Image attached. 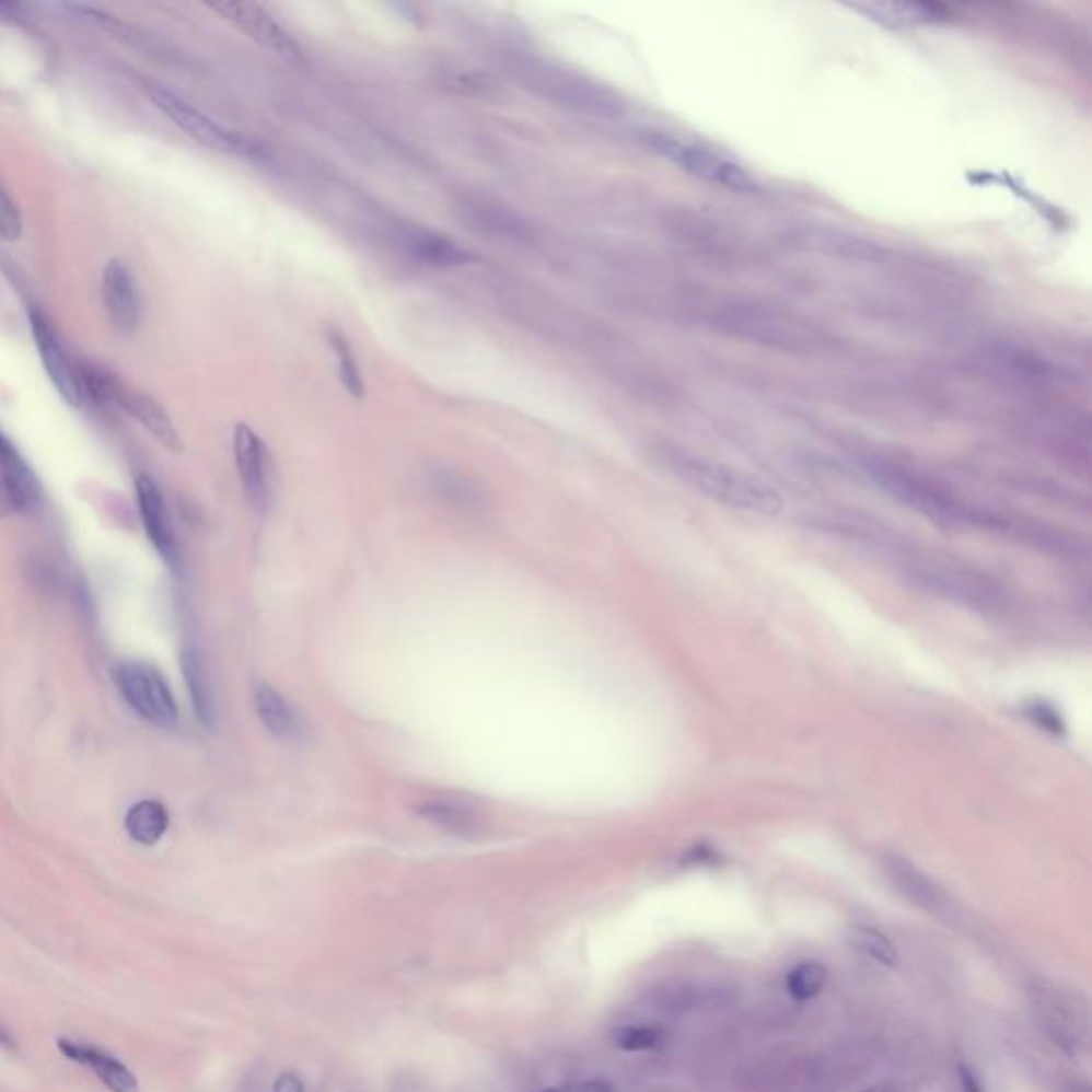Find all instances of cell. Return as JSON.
Returning a JSON list of instances; mask_svg holds the SVG:
<instances>
[{
    "instance_id": "obj_1",
    "label": "cell",
    "mask_w": 1092,
    "mask_h": 1092,
    "mask_svg": "<svg viewBox=\"0 0 1092 1092\" xmlns=\"http://www.w3.org/2000/svg\"><path fill=\"white\" fill-rule=\"evenodd\" d=\"M664 465L681 483L715 502L759 514L781 510V496L766 480L728 463L685 451H669L664 453Z\"/></svg>"
},
{
    "instance_id": "obj_2",
    "label": "cell",
    "mask_w": 1092,
    "mask_h": 1092,
    "mask_svg": "<svg viewBox=\"0 0 1092 1092\" xmlns=\"http://www.w3.org/2000/svg\"><path fill=\"white\" fill-rule=\"evenodd\" d=\"M860 469L864 476L878 485L883 493H887L892 500L909 506L925 514L928 519L945 525H988L986 516L956 498L952 491L941 487L939 483L926 478L922 474L901 465V463L890 462V460H878V457H864L860 460Z\"/></svg>"
},
{
    "instance_id": "obj_3",
    "label": "cell",
    "mask_w": 1092,
    "mask_h": 1092,
    "mask_svg": "<svg viewBox=\"0 0 1092 1092\" xmlns=\"http://www.w3.org/2000/svg\"><path fill=\"white\" fill-rule=\"evenodd\" d=\"M642 139L653 152H658V156L671 161L674 167L700 182L743 195L754 193L757 188L754 175L739 161L725 156L723 152L702 141L687 139L669 130H647Z\"/></svg>"
},
{
    "instance_id": "obj_4",
    "label": "cell",
    "mask_w": 1092,
    "mask_h": 1092,
    "mask_svg": "<svg viewBox=\"0 0 1092 1092\" xmlns=\"http://www.w3.org/2000/svg\"><path fill=\"white\" fill-rule=\"evenodd\" d=\"M82 374V386L84 395H90L92 399L101 404H112L120 408L135 422H139L152 438H156L165 449L179 453L184 449L182 435L173 420L165 413V408L148 397L141 391H135L128 386L127 382L116 379L114 374H107L105 370L98 368H85Z\"/></svg>"
},
{
    "instance_id": "obj_5",
    "label": "cell",
    "mask_w": 1092,
    "mask_h": 1092,
    "mask_svg": "<svg viewBox=\"0 0 1092 1092\" xmlns=\"http://www.w3.org/2000/svg\"><path fill=\"white\" fill-rule=\"evenodd\" d=\"M146 92H148L152 105L161 114H165L175 127L184 130L188 137H193L201 146L211 148L216 152L233 154V156L253 154L254 143L251 139H246L242 132L213 120L206 112H201L199 107H195L193 103L182 98L179 94L156 84L146 85Z\"/></svg>"
},
{
    "instance_id": "obj_6",
    "label": "cell",
    "mask_w": 1092,
    "mask_h": 1092,
    "mask_svg": "<svg viewBox=\"0 0 1092 1092\" xmlns=\"http://www.w3.org/2000/svg\"><path fill=\"white\" fill-rule=\"evenodd\" d=\"M719 323L734 336L750 337L781 348L802 350L817 341L815 332L800 318L764 305H728L719 314Z\"/></svg>"
},
{
    "instance_id": "obj_7",
    "label": "cell",
    "mask_w": 1092,
    "mask_h": 1092,
    "mask_svg": "<svg viewBox=\"0 0 1092 1092\" xmlns=\"http://www.w3.org/2000/svg\"><path fill=\"white\" fill-rule=\"evenodd\" d=\"M116 685L128 707L152 725L171 728L177 721V705L167 681L156 669L141 662H123L114 671Z\"/></svg>"
},
{
    "instance_id": "obj_8",
    "label": "cell",
    "mask_w": 1092,
    "mask_h": 1092,
    "mask_svg": "<svg viewBox=\"0 0 1092 1092\" xmlns=\"http://www.w3.org/2000/svg\"><path fill=\"white\" fill-rule=\"evenodd\" d=\"M911 581L932 595L945 597L954 604H963L968 608L990 611L1001 602V593L988 579L975 574L965 568L930 561L918 564L909 570Z\"/></svg>"
},
{
    "instance_id": "obj_9",
    "label": "cell",
    "mask_w": 1092,
    "mask_h": 1092,
    "mask_svg": "<svg viewBox=\"0 0 1092 1092\" xmlns=\"http://www.w3.org/2000/svg\"><path fill=\"white\" fill-rule=\"evenodd\" d=\"M235 463L244 493L258 514H265L274 493V463L267 444L248 425H237L233 433Z\"/></svg>"
},
{
    "instance_id": "obj_10",
    "label": "cell",
    "mask_w": 1092,
    "mask_h": 1092,
    "mask_svg": "<svg viewBox=\"0 0 1092 1092\" xmlns=\"http://www.w3.org/2000/svg\"><path fill=\"white\" fill-rule=\"evenodd\" d=\"M216 13L235 24L253 42L287 58H301V45L293 35L260 4L254 2H216Z\"/></svg>"
},
{
    "instance_id": "obj_11",
    "label": "cell",
    "mask_w": 1092,
    "mask_h": 1092,
    "mask_svg": "<svg viewBox=\"0 0 1092 1092\" xmlns=\"http://www.w3.org/2000/svg\"><path fill=\"white\" fill-rule=\"evenodd\" d=\"M31 325H33V337H35L37 350L42 355L43 368L51 380V384L56 386V391L62 395L65 402H69L71 406H82V402H84L82 374L73 368V363L67 355V350L62 348L54 327L39 312L31 314Z\"/></svg>"
},
{
    "instance_id": "obj_12",
    "label": "cell",
    "mask_w": 1092,
    "mask_h": 1092,
    "mask_svg": "<svg viewBox=\"0 0 1092 1092\" xmlns=\"http://www.w3.org/2000/svg\"><path fill=\"white\" fill-rule=\"evenodd\" d=\"M135 489L150 543L161 553V557L167 561L171 570H179V548L169 519L167 504L159 485L150 476L141 474L135 483Z\"/></svg>"
},
{
    "instance_id": "obj_13",
    "label": "cell",
    "mask_w": 1092,
    "mask_h": 1092,
    "mask_svg": "<svg viewBox=\"0 0 1092 1092\" xmlns=\"http://www.w3.org/2000/svg\"><path fill=\"white\" fill-rule=\"evenodd\" d=\"M103 301L112 323L130 334L139 323V293L132 271L118 258L109 260L103 271Z\"/></svg>"
},
{
    "instance_id": "obj_14",
    "label": "cell",
    "mask_w": 1092,
    "mask_h": 1092,
    "mask_svg": "<svg viewBox=\"0 0 1092 1092\" xmlns=\"http://www.w3.org/2000/svg\"><path fill=\"white\" fill-rule=\"evenodd\" d=\"M885 873L892 878L894 885L909 901H914L918 907H922L932 916L943 918V920L954 916V905L948 898V894L932 880H928L925 873L920 869H916L911 862L890 856V858H885Z\"/></svg>"
},
{
    "instance_id": "obj_15",
    "label": "cell",
    "mask_w": 1092,
    "mask_h": 1092,
    "mask_svg": "<svg viewBox=\"0 0 1092 1092\" xmlns=\"http://www.w3.org/2000/svg\"><path fill=\"white\" fill-rule=\"evenodd\" d=\"M56 1046L69 1060L88 1067L109 1091L139 1092V1082L132 1076V1071L109 1052L73 1039H58Z\"/></svg>"
},
{
    "instance_id": "obj_16",
    "label": "cell",
    "mask_w": 1092,
    "mask_h": 1092,
    "mask_svg": "<svg viewBox=\"0 0 1092 1092\" xmlns=\"http://www.w3.org/2000/svg\"><path fill=\"white\" fill-rule=\"evenodd\" d=\"M856 11L864 13L869 20L880 22L883 26L892 28H909V26H920L930 24L941 18V7L926 4V2H856L851 4Z\"/></svg>"
},
{
    "instance_id": "obj_17",
    "label": "cell",
    "mask_w": 1092,
    "mask_h": 1092,
    "mask_svg": "<svg viewBox=\"0 0 1092 1092\" xmlns=\"http://www.w3.org/2000/svg\"><path fill=\"white\" fill-rule=\"evenodd\" d=\"M182 673L193 700L195 715L204 725L211 728L216 723V698L204 653L193 644H186L182 651Z\"/></svg>"
},
{
    "instance_id": "obj_18",
    "label": "cell",
    "mask_w": 1092,
    "mask_h": 1092,
    "mask_svg": "<svg viewBox=\"0 0 1092 1092\" xmlns=\"http://www.w3.org/2000/svg\"><path fill=\"white\" fill-rule=\"evenodd\" d=\"M254 709L260 723L280 741H293L301 732V721L294 713L291 702L271 685H258L254 689Z\"/></svg>"
},
{
    "instance_id": "obj_19",
    "label": "cell",
    "mask_w": 1092,
    "mask_h": 1092,
    "mask_svg": "<svg viewBox=\"0 0 1092 1092\" xmlns=\"http://www.w3.org/2000/svg\"><path fill=\"white\" fill-rule=\"evenodd\" d=\"M0 474L11 491L18 512H28L39 504V487L33 472L22 462L18 451L2 433H0Z\"/></svg>"
},
{
    "instance_id": "obj_20",
    "label": "cell",
    "mask_w": 1092,
    "mask_h": 1092,
    "mask_svg": "<svg viewBox=\"0 0 1092 1092\" xmlns=\"http://www.w3.org/2000/svg\"><path fill=\"white\" fill-rule=\"evenodd\" d=\"M128 837L139 845H156L165 837L169 828V813L159 800H139L128 809L125 817Z\"/></svg>"
},
{
    "instance_id": "obj_21",
    "label": "cell",
    "mask_w": 1092,
    "mask_h": 1092,
    "mask_svg": "<svg viewBox=\"0 0 1092 1092\" xmlns=\"http://www.w3.org/2000/svg\"><path fill=\"white\" fill-rule=\"evenodd\" d=\"M417 813L429 824H435L453 835L469 837L472 833L478 830V815L460 802L425 800V802L417 804Z\"/></svg>"
},
{
    "instance_id": "obj_22",
    "label": "cell",
    "mask_w": 1092,
    "mask_h": 1092,
    "mask_svg": "<svg viewBox=\"0 0 1092 1092\" xmlns=\"http://www.w3.org/2000/svg\"><path fill=\"white\" fill-rule=\"evenodd\" d=\"M1069 1008L1071 1006L1067 1001H1062L1058 995L1039 990L1037 1009L1042 1011L1044 1026L1056 1039V1044L1076 1048L1078 1046V1018H1073Z\"/></svg>"
},
{
    "instance_id": "obj_23",
    "label": "cell",
    "mask_w": 1092,
    "mask_h": 1092,
    "mask_svg": "<svg viewBox=\"0 0 1092 1092\" xmlns=\"http://www.w3.org/2000/svg\"><path fill=\"white\" fill-rule=\"evenodd\" d=\"M413 253L433 267H462L474 260V254L435 233H417L413 237Z\"/></svg>"
},
{
    "instance_id": "obj_24",
    "label": "cell",
    "mask_w": 1092,
    "mask_h": 1092,
    "mask_svg": "<svg viewBox=\"0 0 1092 1092\" xmlns=\"http://www.w3.org/2000/svg\"><path fill=\"white\" fill-rule=\"evenodd\" d=\"M828 984V966L815 961L794 966L786 977V990L794 1001L815 999Z\"/></svg>"
},
{
    "instance_id": "obj_25",
    "label": "cell",
    "mask_w": 1092,
    "mask_h": 1092,
    "mask_svg": "<svg viewBox=\"0 0 1092 1092\" xmlns=\"http://www.w3.org/2000/svg\"><path fill=\"white\" fill-rule=\"evenodd\" d=\"M329 346L334 350V355L337 357V368H339V379H341V384L344 388L361 399L363 393H365V384H363V376H361V368H359V361H357V355H355V348L352 344L348 341V337L339 332H329Z\"/></svg>"
},
{
    "instance_id": "obj_26",
    "label": "cell",
    "mask_w": 1092,
    "mask_h": 1092,
    "mask_svg": "<svg viewBox=\"0 0 1092 1092\" xmlns=\"http://www.w3.org/2000/svg\"><path fill=\"white\" fill-rule=\"evenodd\" d=\"M851 943L858 948V952H862L867 959H871L882 966L892 968V966L898 965L901 956H898L896 945L878 928H871V926L853 928Z\"/></svg>"
},
{
    "instance_id": "obj_27",
    "label": "cell",
    "mask_w": 1092,
    "mask_h": 1092,
    "mask_svg": "<svg viewBox=\"0 0 1092 1092\" xmlns=\"http://www.w3.org/2000/svg\"><path fill=\"white\" fill-rule=\"evenodd\" d=\"M662 1042L664 1033L658 1026H624L615 1035V1046L626 1052L653 1050Z\"/></svg>"
},
{
    "instance_id": "obj_28",
    "label": "cell",
    "mask_w": 1092,
    "mask_h": 1092,
    "mask_svg": "<svg viewBox=\"0 0 1092 1092\" xmlns=\"http://www.w3.org/2000/svg\"><path fill=\"white\" fill-rule=\"evenodd\" d=\"M22 231H24L22 213L18 210L15 201L0 186V240L13 244L22 237Z\"/></svg>"
},
{
    "instance_id": "obj_29",
    "label": "cell",
    "mask_w": 1092,
    "mask_h": 1092,
    "mask_svg": "<svg viewBox=\"0 0 1092 1092\" xmlns=\"http://www.w3.org/2000/svg\"><path fill=\"white\" fill-rule=\"evenodd\" d=\"M274 1092H305V1087L297 1073H282L274 1082Z\"/></svg>"
},
{
    "instance_id": "obj_30",
    "label": "cell",
    "mask_w": 1092,
    "mask_h": 1092,
    "mask_svg": "<svg viewBox=\"0 0 1092 1092\" xmlns=\"http://www.w3.org/2000/svg\"><path fill=\"white\" fill-rule=\"evenodd\" d=\"M13 512H18V508H15V502L11 498V491H9V487H7V483H4V478L0 474V519L9 516Z\"/></svg>"
},
{
    "instance_id": "obj_31",
    "label": "cell",
    "mask_w": 1092,
    "mask_h": 1092,
    "mask_svg": "<svg viewBox=\"0 0 1092 1092\" xmlns=\"http://www.w3.org/2000/svg\"><path fill=\"white\" fill-rule=\"evenodd\" d=\"M959 1078H961V1084H963V1091L965 1092H984L979 1080L975 1078V1073L966 1067V1065H959Z\"/></svg>"
},
{
    "instance_id": "obj_32",
    "label": "cell",
    "mask_w": 1092,
    "mask_h": 1092,
    "mask_svg": "<svg viewBox=\"0 0 1092 1092\" xmlns=\"http://www.w3.org/2000/svg\"><path fill=\"white\" fill-rule=\"evenodd\" d=\"M577 1092H615V1089L606 1080H588L579 1087Z\"/></svg>"
},
{
    "instance_id": "obj_33",
    "label": "cell",
    "mask_w": 1092,
    "mask_h": 1092,
    "mask_svg": "<svg viewBox=\"0 0 1092 1092\" xmlns=\"http://www.w3.org/2000/svg\"><path fill=\"white\" fill-rule=\"evenodd\" d=\"M0 1048H7V1050H13V1048H15L13 1037H11V1035H9L2 1026H0Z\"/></svg>"
},
{
    "instance_id": "obj_34",
    "label": "cell",
    "mask_w": 1092,
    "mask_h": 1092,
    "mask_svg": "<svg viewBox=\"0 0 1092 1092\" xmlns=\"http://www.w3.org/2000/svg\"><path fill=\"white\" fill-rule=\"evenodd\" d=\"M864 1092H894V1091H892L890 1087H885V1084H882V1087H871V1089H867V1091Z\"/></svg>"
},
{
    "instance_id": "obj_35",
    "label": "cell",
    "mask_w": 1092,
    "mask_h": 1092,
    "mask_svg": "<svg viewBox=\"0 0 1092 1092\" xmlns=\"http://www.w3.org/2000/svg\"><path fill=\"white\" fill-rule=\"evenodd\" d=\"M543 1092H564V1091H561V1089H546V1091Z\"/></svg>"
}]
</instances>
